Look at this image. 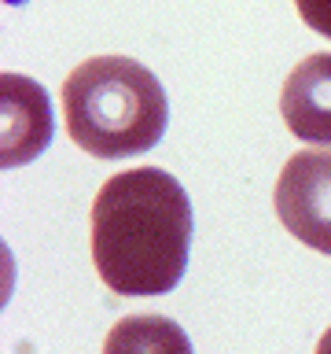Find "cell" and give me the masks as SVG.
Wrapping results in <instances>:
<instances>
[{
  "mask_svg": "<svg viewBox=\"0 0 331 354\" xmlns=\"http://www.w3.org/2000/svg\"><path fill=\"white\" fill-rule=\"evenodd\" d=\"M63 118L70 140L96 159L148 151L166 133L162 82L129 55H96L63 82Z\"/></svg>",
  "mask_w": 331,
  "mask_h": 354,
  "instance_id": "cell-2",
  "label": "cell"
},
{
  "mask_svg": "<svg viewBox=\"0 0 331 354\" xmlns=\"http://www.w3.org/2000/svg\"><path fill=\"white\" fill-rule=\"evenodd\" d=\"M103 354H192V339L162 314H132L110 325Z\"/></svg>",
  "mask_w": 331,
  "mask_h": 354,
  "instance_id": "cell-6",
  "label": "cell"
},
{
  "mask_svg": "<svg viewBox=\"0 0 331 354\" xmlns=\"http://www.w3.org/2000/svg\"><path fill=\"white\" fill-rule=\"evenodd\" d=\"M298 15H302V22L309 30L324 33V37L331 41V0H294Z\"/></svg>",
  "mask_w": 331,
  "mask_h": 354,
  "instance_id": "cell-7",
  "label": "cell"
},
{
  "mask_svg": "<svg viewBox=\"0 0 331 354\" xmlns=\"http://www.w3.org/2000/svg\"><path fill=\"white\" fill-rule=\"evenodd\" d=\"M52 144V107L33 77H0V162L22 166Z\"/></svg>",
  "mask_w": 331,
  "mask_h": 354,
  "instance_id": "cell-4",
  "label": "cell"
},
{
  "mask_svg": "<svg viewBox=\"0 0 331 354\" xmlns=\"http://www.w3.org/2000/svg\"><path fill=\"white\" fill-rule=\"evenodd\" d=\"M283 126L305 144H331V52H313L280 88Z\"/></svg>",
  "mask_w": 331,
  "mask_h": 354,
  "instance_id": "cell-5",
  "label": "cell"
},
{
  "mask_svg": "<svg viewBox=\"0 0 331 354\" xmlns=\"http://www.w3.org/2000/svg\"><path fill=\"white\" fill-rule=\"evenodd\" d=\"M317 354H331V328L320 336V343H317Z\"/></svg>",
  "mask_w": 331,
  "mask_h": 354,
  "instance_id": "cell-8",
  "label": "cell"
},
{
  "mask_svg": "<svg viewBox=\"0 0 331 354\" xmlns=\"http://www.w3.org/2000/svg\"><path fill=\"white\" fill-rule=\"evenodd\" d=\"M192 248V203L173 174L137 166L107 177L92 199V262L114 295H166Z\"/></svg>",
  "mask_w": 331,
  "mask_h": 354,
  "instance_id": "cell-1",
  "label": "cell"
},
{
  "mask_svg": "<svg viewBox=\"0 0 331 354\" xmlns=\"http://www.w3.org/2000/svg\"><path fill=\"white\" fill-rule=\"evenodd\" d=\"M272 203L294 240L331 254V148H305L291 155L276 177Z\"/></svg>",
  "mask_w": 331,
  "mask_h": 354,
  "instance_id": "cell-3",
  "label": "cell"
}]
</instances>
